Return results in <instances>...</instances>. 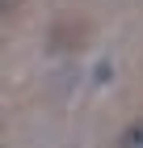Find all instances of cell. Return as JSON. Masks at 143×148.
I'll use <instances>...</instances> for the list:
<instances>
[{"label": "cell", "mask_w": 143, "mask_h": 148, "mask_svg": "<svg viewBox=\"0 0 143 148\" xmlns=\"http://www.w3.org/2000/svg\"><path fill=\"white\" fill-rule=\"evenodd\" d=\"M122 148H143V119H135L126 131H122V140H118Z\"/></svg>", "instance_id": "6da1fadb"}, {"label": "cell", "mask_w": 143, "mask_h": 148, "mask_svg": "<svg viewBox=\"0 0 143 148\" xmlns=\"http://www.w3.org/2000/svg\"><path fill=\"white\" fill-rule=\"evenodd\" d=\"M4 9H17V0H4Z\"/></svg>", "instance_id": "3957f363"}, {"label": "cell", "mask_w": 143, "mask_h": 148, "mask_svg": "<svg viewBox=\"0 0 143 148\" xmlns=\"http://www.w3.org/2000/svg\"><path fill=\"white\" fill-rule=\"evenodd\" d=\"M114 76V68H110V59H101V64H97V80H101V85H105V80H110Z\"/></svg>", "instance_id": "7a4b0ae2"}]
</instances>
